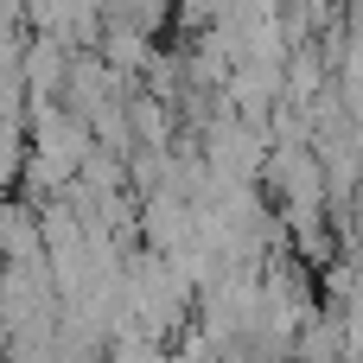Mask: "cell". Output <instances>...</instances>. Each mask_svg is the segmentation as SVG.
Listing matches in <instances>:
<instances>
[{"instance_id": "6da1fadb", "label": "cell", "mask_w": 363, "mask_h": 363, "mask_svg": "<svg viewBox=\"0 0 363 363\" xmlns=\"http://www.w3.org/2000/svg\"><path fill=\"white\" fill-rule=\"evenodd\" d=\"M262 191L274 204H325V172H319L313 147H268Z\"/></svg>"}, {"instance_id": "7a4b0ae2", "label": "cell", "mask_w": 363, "mask_h": 363, "mask_svg": "<svg viewBox=\"0 0 363 363\" xmlns=\"http://www.w3.org/2000/svg\"><path fill=\"white\" fill-rule=\"evenodd\" d=\"M70 45L64 38H32L26 32V57H19V83H26V102H57L64 96V77H70Z\"/></svg>"}, {"instance_id": "3957f363", "label": "cell", "mask_w": 363, "mask_h": 363, "mask_svg": "<svg viewBox=\"0 0 363 363\" xmlns=\"http://www.w3.org/2000/svg\"><path fill=\"white\" fill-rule=\"evenodd\" d=\"M32 262H45L38 204H26V198H0V268H32Z\"/></svg>"}, {"instance_id": "277c9868", "label": "cell", "mask_w": 363, "mask_h": 363, "mask_svg": "<svg viewBox=\"0 0 363 363\" xmlns=\"http://www.w3.org/2000/svg\"><path fill=\"white\" fill-rule=\"evenodd\" d=\"M77 185H83L89 198H115V191H128V160H121V153L89 147V160L77 166Z\"/></svg>"}, {"instance_id": "5b68a950", "label": "cell", "mask_w": 363, "mask_h": 363, "mask_svg": "<svg viewBox=\"0 0 363 363\" xmlns=\"http://www.w3.org/2000/svg\"><path fill=\"white\" fill-rule=\"evenodd\" d=\"M338 338H345V363H363V294L338 306Z\"/></svg>"}]
</instances>
